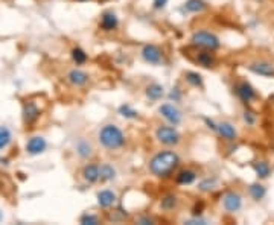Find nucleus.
Returning a JSON list of instances; mask_svg holds the SVG:
<instances>
[{
	"mask_svg": "<svg viewBox=\"0 0 274 225\" xmlns=\"http://www.w3.org/2000/svg\"><path fill=\"white\" fill-rule=\"evenodd\" d=\"M180 164V157L174 151H160L148 163V169L157 178H168Z\"/></svg>",
	"mask_w": 274,
	"mask_h": 225,
	"instance_id": "1",
	"label": "nucleus"
},
{
	"mask_svg": "<svg viewBox=\"0 0 274 225\" xmlns=\"http://www.w3.org/2000/svg\"><path fill=\"white\" fill-rule=\"evenodd\" d=\"M97 140L105 149H108V151H117V149H120L125 145V134L122 133V130L117 125L108 123L99 130Z\"/></svg>",
	"mask_w": 274,
	"mask_h": 225,
	"instance_id": "2",
	"label": "nucleus"
},
{
	"mask_svg": "<svg viewBox=\"0 0 274 225\" xmlns=\"http://www.w3.org/2000/svg\"><path fill=\"white\" fill-rule=\"evenodd\" d=\"M190 43L195 47L204 49V51H212V52L218 51L221 47L219 38L210 31H195L190 37Z\"/></svg>",
	"mask_w": 274,
	"mask_h": 225,
	"instance_id": "3",
	"label": "nucleus"
},
{
	"mask_svg": "<svg viewBox=\"0 0 274 225\" xmlns=\"http://www.w3.org/2000/svg\"><path fill=\"white\" fill-rule=\"evenodd\" d=\"M156 139L165 146H177L182 142V136L172 125H160L156 130Z\"/></svg>",
	"mask_w": 274,
	"mask_h": 225,
	"instance_id": "4",
	"label": "nucleus"
},
{
	"mask_svg": "<svg viewBox=\"0 0 274 225\" xmlns=\"http://www.w3.org/2000/svg\"><path fill=\"white\" fill-rule=\"evenodd\" d=\"M236 96L241 99V101L248 105V104H252L255 99L258 97V93L255 90V87L250 84V82H247V81H238L233 87Z\"/></svg>",
	"mask_w": 274,
	"mask_h": 225,
	"instance_id": "5",
	"label": "nucleus"
},
{
	"mask_svg": "<svg viewBox=\"0 0 274 225\" xmlns=\"http://www.w3.org/2000/svg\"><path fill=\"white\" fill-rule=\"evenodd\" d=\"M159 113H160V116H162L169 125H172V127H177V125H180L182 120H183L182 111H180L176 105H174V104H163V105H160Z\"/></svg>",
	"mask_w": 274,
	"mask_h": 225,
	"instance_id": "6",
	"label": "nucleus"
},
{
	"mask_svg": "<svg viewBox=\"0 0 274 225\" xmlns=\"http://www.w3.org/2000/svg\"><path fill=\"white\" fill-rule=\"evenodd\" d=\"M222 207L226 209V212L229 213H235L239 212L242 207V196L239 192L236 190H229L224 193L222 196Z\"/></svg>",
	"mask_w": 274,
	"mask_h": 225,
	"instance_id": "7",
	"label": "nucleus"
},
{
	"mask_svg": "<svg viewBox=\"0 0 274 225\" xmlns=\"http://www.w3.org/2000/svg\"><path fill=\"white\" fill-rule=\"evenodd\" d=\"M142 58L148 64H160L163 60V51L156 44H146L142 49Z\"/></svg>",
	"mask_w": 274,
	"mask_h": 225,
	"instance_id": "8",
	"label": "nucleus"
},
{
	"mask_svg": "<svg viewBox=\"0 0 274 225\" xmlns=\"http://www.w3.org/2000/svg\"><path fill=\"white\" fill-rule=\"evenodd\" d=\"M248 70L253 72L255 75H259V76L274 78V64L270 63V61H267V60L253 61L250 66H248Z\"/></svg>",
	"mask_w": 274,
	"mask_h": 225,
	"instance_id": "9",
	"label": "nucleus"
},
{
	"mask_svg": "<svg viewBox=\"0 0 274 225\" xmlns=\"http://www.w3.org/2000/svg\"><path fill=\"white\" fill-rule=\"evenodd\" d=\"M21 114H23V120H24V123H28V125H31V123H34L38 117H40V114H41V110H40V107L37 105V102L35 101H26L23 104V111H21Z\"/></svg>",
	"mask_w": 274,
	"mask_h": 225,
	"instance_id": "10",
	"label": "nucleus"
},
{
	"mask_svg": "<svg viewBox=\"0 0 274 225\" xmlns=\"http://www.w3.org/2000/svg\"><path fill=\"white\" fill-rule=\"evenodd\" d=\"M46 148H47V142L41 136H34L26 143V152L29 155H40L46 151Z\"/></svg>",
	"mask_w": 274,
	"mask_h": 225,
	"instance_id": "11",
	"label": "nucleus"
},
{
	"mask_svg": "<svg viewBox=\"0 0 274 225\" xmlns=\"http://www.w3.org/2000/svg\"><path fill=\"white\" fill-rule=\"evenodd\" d=\"M119 26V18L113 11H105L101 15V21H99V28H101L104 32H111L116 31Z\"/></svg>",
	"mask_w": 274,
	"mask_h": 225,
	"instance_id": "12",
	"label": "nucleus"
},
{
	"mask_svg": "<svg viewBox=\"0 0 274 225\" xmlns=\"http://www.w3.org/2000/svg\"><path fill=\"white\" fill-rule=\"evenodd\" d=\"M67 81L73 87H84L90 81V76H89V73H86L81 69H73L67 73Z\"/></svg>",
	"mask_w": 274,
	"mask_h": 225,
	"instance_id": "13",
	"label": "nucleus"
},
{
	"mask_svg": "<svg viewBox=\"0 0 274 225\" xmlns=\"http://www.w3.org/2000/svg\"><path fill=\"white\" fill-rule=\"evenodd\" d=\"M216 133H218L224 140H227V142H233V140H236V137H238L236 128L233 127L232 123H229V122H221V123H218Z\"/></svg>",
	"mask_w": 274,
	"mask_h": 225,
	"instance_id": "14",
	"label": "nucleus"
},
{
	"mask_svg": "<svg viewBox=\"0 0 274 225\" xmlns=\"http://www.w3.org/2000/svg\"><path fill=\"white\" fill-rule=\"evenodd\" d=\"M96 198H97V206L101 209H110L116 203V199H117L116 193L113 190H108V189L101 190L97 193Z\"/></svg>",
	"mask_w": 274,
	"mask_h": 225,
	"instance_id": "15",
	"label": "nucleus"
},
{
	"mask_svg": "<svg viewBox=\"0 0 274 225\" xmlns=\"http://www.w3.org/2000/svg\"><path fill=\"white\" fill-rule=\"evenodd\" d=\"M195 61L204 69H213L215 64H216V58L212 54V51H204V49H203V52H200L196 55Z\"/></svg>",
	"mask_w": 274,
	"mask_h": 225,
	"instance_id": "16",
	"label": "nucleus"
},
{
	"mask_svg": "<svg viewBox=\"0 0 274 225\" xmlns=\"http://www.w3.org/2000/svg\"><path fill=\"white\" fill-rule=\"evenodd\" d=\"M196 180V172L192 169H183L176 175V183L180 186H189Z\"/></svg>",
	"mask_w": 274,
	"mask_h": 225,
	"instance_id": "17",
	"label": "nucleus"
},
{
	"mask_svg": "<svg viewBox=\"0 0 274 225\" xmlns=\"http://www.w3.org/2000/svg\"><path fill=\"white\" fill-rule=\"evenodd\" d=\"M83 178L87 183H90V184L97 183L99 181V166L97 164H93V163L86 164L83 167Z\"/></svg>",
	"mask_w": 274,
	"mask_h": 225,
	"instance_id": "18",
	"label": "nucleus"
},
{
	"mask_svg": "<svg viewBox=\"0 0 274 225\" xmlns=\"http://www.w3.org/2000/svg\"><path fill=\"white\" fill-rule=\"evenodd\" d=\"M116 178V169L113 167V164L110 163H104L99 166V180L102 183H107V181H111Z\"/></svg>",
	"mask_w": 274,
	"mask_h": 225,
	"instance_id": "19",
	"label": "nucleus"
},
{
	"mask_svg": "<svg viewBox=\"0 0 274 225\" xmlns=\"http://www.w3.org/2000/svg\"><path fill=\"white\" fill-rule=\"evenodd\" d=\"M253 169H255V173L258 175V178H261V180H265V178H268L271 175V166L265 160L255 161L253 163Z\"/></svg>",
	"mask_w": 274,
	"mask_h": 225,
	"instance_id": "20",
	"label": "nucleus"
},
{
	"mask_svg": "<svg viewBox=\"0 0 274 225\" xmlns=\"http://www.w3.org/2000/svg\"><path fill=\"white\" fill-rule=\"evenodd\" d=\"M145 94L149 101H159V99H162V96L165 94V88L160 84H149L145 90Z\"/></svg>",
	"mask_w": 274,
	"mask_h": 225,
	"instance_id": "21",
	"label": "nucleus"
},
{
	"mask_svg": "<svg viewBox=\"0 0 274 225\" xmlns=\"http://www.w3.org/2000/svg\"><path fill=\"white\" fill-rule=\"evenodd\" d=\"M77 154L84 160L90 158L93 155V148H91L90 142H87L86 139H80L77 142Z\"/></svg>",
	"mask_w": 274,
	"mask_h": 225,
	"instance_id": "22",
	"label": "nucleus"
},
{
	"mask_svg": "<svg viewBox=\"0 0 274 225\" xmlns=\"http://www.w3.org/2000/svg\"><path fill=\"white\" fill-rule=\"evenodd\" d=\"M207 2H204V0H186L184 3V9L187 12H203L204 9H207Z\"/></svg>",
	"mask_w": 274,
	"mask_h": 225,
	"instance_id": "23",
	"label": "nucleus"
},
{
	"mask_svg": "<svg viewBox=\"0 0 274 225\" xmlns=\"http://www.w3.org/2000/svg\"><path fill=\"white\" fill-rule=\"evenodd\" d=\"M184 79L189 85L195 87V88H203L204 87V81L203 76L196 72H186L184 73Z\"/></svg>",
	"mask_w": 274,
	"mask_h": 225,
	"instance_id": "24",
	"label": "nucleus"
},
{
	"mask_svg": "<svg viewBox=\"0 0 274 225\" xmlns=\"http://www.w3.org/2000/svg\"><path fill=\"white\" fill-rule=\"evenodd\" d=\"M248 193H250V196L255 199V201H261V199H264L267 195V189L261 183H253V184H250V187H248Z\"/></svg>",
	"mask_w": 274,
	"mask_h": 225,
	"instance_id": "25",
	"label": "nucleus"
},
{
	"mask_svg": "<svg viewBox=\"0 0 274 225\" xmlns=\"http://www.w3.org/2000/svg\"><path fill=\"white\" fill-rule=\"evenodd\" d=\"M179 206V198L176 195H166L165 198H162L160 201V207L162 210H166V212H171Z\"/></svg>",
	"mask_w": 274,
	"mask_h": 225,
	"instance_id": "26",
	"label": "nucleus"
},
{
	"mask_svg": "<svg viewBox=\"0 0 274 225\" xmlns=\"http://www.w3.org/2000/svg\"><path fill=\"white\" fill-rule=\"evenodd\" d=\"M70 54H72V60H73V63L77 64V66H83V64H86V63H87V60H89V57H87L86 51H84V49H81V47H73Z\"/></svg>",
	"mask_w": 274,
	"mask_h": 225,
	"instance_id": "27",
	"label": "nucleus"
},
{
	"mask_svg": "<svg viewBox=\"0 0 274 225\" xmlns=\"http://www.w3.org/2000/svg\"><path fill=\"white\" fill-rule=\"evenodd\" d=\"M119 114L122 117H125V119H137L139 117V113L128 104H122L119 107Z\"/></svg>",
	"mask_w": 274,
	"mask_h": 225,
	"instance_id": "28",
	"label": "nucleus"
},
{
	"mask_svg": "<svg viewBox=\"0 0 274 225\" xmlns=\"http://www.w3.org/2000/svg\"><path fill=\"white\" fill-rule=\"evenodd\" d=\"M11 139H12V134H11L9 128L0 127V149L6 148L11 143Z\"/></svg>",
	"mask_w": 274,
	"mask_h": 225,
	"instance_id": "29",
	"label": "nucleus"
},
{
	"mask_svg": "<svg viewBox=\"0 0 274 225\" xmlns=\"http://www.w3.org/2000/svg\"><path fill=\"white\" fill-rule=\"evenodd\" d=\"M99 222V218L96 216V215H89V213H86V215H83L81 218H80V224H83V225H96Z\"/></svg>",
	"mask_w": 274,
	"mask_h": 225,
	"instance_id": "30",
	"label": "nucleus"
},
{
	"mask_svg": "<svg viewBox=\"0 0 274 225\" xmlns=\"http://www.w3.org/2000/svg\"><path fill=\"white\" fill-rule=\"evenodd\" d=\"M216 184V180L215 178H207L204 181H201L200 184H198V189L203 190V192H207V190H212Z\"/></svg>",
	"mask_w": 274,
	"mask_h": 225,
	"instance_id": "31",
	"label": "nucleus"
},
{
	"mask_svg": "<svg viewBox=\"0 0 274 225\" xmlns=\"http://www.w3.org/2000/svg\"><path fill=\"white\" fill-rule=\"evenodd\" d=\"M244 122H245L247 125H255V122H256L255 113L250 111V110H245V111H244Z\"/></svg>",
	"mask_w": 274,
	"mask_h": 225,
	"instance_id": "32",
	"label": "nucleus"
},
{
	"mask_svg": "<svg viewBox=\"0 0 274 225\" xmlns=\"http://www.w3.org/2000/svg\"><path fill=\"white\" fill-rule=\"evenodd\" d=\"M204 212V203L200 201V203H195L193 209H192V216H201Z\"/></svg>",
	"mask_w": 274,
	"mask_h": 225,
	"instance_id": "33",
	"label": "nucleus"
},
{
	"mask_svg": "<svg viewBox=\"0 0 274 225\" xmlns=\"http://www.w3.org/2000/svg\"><path fill=\"white\" fill-rule=\"evenodd\" d=\"M168 3V0H153V6L154 9H163Z\"/></svg>",
	"mask_w": 274,
	"mask_h": 225,
	"instance_id": "34",
	"label": "nucleus"
},
{
	"mask_svg": "<svg viewBox=\"0 0 274 225\" xmlns=\"http://www.w3.org/2000/svg\"><path fill=\"white\" fill-rule=\"evenodd\" d=\"M137 224H142V225H148V224H154V221L148 216H143V218H139L137 219Z\"/></svg>",
	"mask_w": 274,
	"mask_h": 225,
	"instance_id": "35",
	"label": "nucleus"
},
{
	"mask_svg": "<svg viewBox=\"0 0 274 225\" xmlns=\"http://www.w3.org/2000/svg\"><path fill=\"white\" fill-rule=\"evenodd\" d=\"M204 122L207 123V127H209L210 130L216 131V127H218V125H216V123H215L213 120H210V119H207V117H206V119H204Z\"/></svg>",
	"mask_w": 274,
	"mask_h": 225,
	"instance_id": "36",
	"label": "nucleus"
},
{
	"mask_svg": "<svg viewBox=\"0 0 274 225\" xmlns=\"http://www.w3.org/2000/svg\"><path fill=\"white\" fill-rule=\"evenodd\" d=\"M2 219H3V213H2V212H0V221H2Z\"/></svg>",
	"mask_w": 274,
	"mask_h": 225,
	"instance_id": "37",
	"label": "nucleus"
},
{
	"mask_svg": "<svg viewBox=\"0 0 274 225\" xmlns=\"http://www.w3.org/2000/svg\"><path fill=\"white\" fill-rule=\"evenodd\" d=\"M271 102L274 104V96H271Z\"/></svg>",
	"mask_w": 274,
	"mask_h": 225,
	"instance_id": "38",
	"label": "nucleus"
},
{
	"mask_svg": "<svg viewBox=\"0 0 274 225\" xmlns=\"http://www.w3.org/2000/svg\"><path fill=\"white\" fill-rule=\"evenodd\" d=\"M78 2H87V0H78Z\"/></svg>",
	"mask_w": 274,
	"mask_h": 225,
	"instance_id": "39",
	"label": "nucleus"
}]
</instances>
